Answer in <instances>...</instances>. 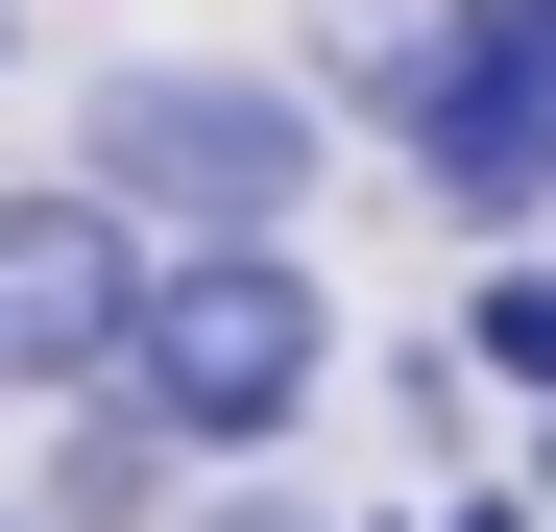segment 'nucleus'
<instances>
[{
	"label": "nucleus",
	"mask_w": 556,
	"mask_h": 532,
	"mask_svg": "<svg viewBox=\"0 0 556 532\" xmlns=\"http://www.w3.org/2000/svg\"><path fill=\"white\" fill-rule=\"evenodd\" d=\"M73 169L146 218V242H315L339 194V122H315V73H73Z\"/></svg>",
	"instance_id": "f257e3e1"
},
{
	"label": "nucleus",
	"mask_w": 556,
	"mask_h": 532,
	"mask_svg": "<svg viewBox=\"0 0 556 532\" xmlns=\"http://www.w3.org/2000/svg\"><path fill=\"white\" fill-rule=\"evenodd\" d=\"M122 388L194 435V460H291L315 388H339V291H315V242H169V291L122 339Z\"/></svg>",
	"instance_id": "f03ea898"
},
{
	"label": "nucleus",
	"mask_w": 556,
	"mask_h": 532,
	"mask_svg": "<svg viewBox=\"0 0 556 532\" xmlns=\"http://www.w3.org/2000/svg\"><path fill=\"white\" fill-rule=\"evenodd\" d=\"M388 169H412L459 242H532V218H556V0H459V49L412 73Z\"/></svg>",
	"instance_id": "7ed1b4c3"
},
{
	"label": "nucleus",
	"mask_w": 556,
	"mask_h": 532,
	"mask_svg": "<svg viewBox=\"0 0 556 532\" xmlns=\"http://www.w3.org/2000/svg\"><path fill=\"white\" fill-rule=\"evenodd\" d=\"M146 291H169V242L98 194V169H25V194H0V411H49V388H122Z\"/></svg>",
	"instance_id": "20e7f679"
},
{
	"label": "nucleus",
	"mask_w": 556,
	"mask_h": 532,
	"mask_svg": "<svg viewBox=\"0 0 556 532\" xmlns=\"http://www.w3.org/2000/svg\"><path fill=\"white\" fill-rule=\"evenodd\" d=\"M194 484H218V460H194L146 388H49V411H25V532H169Z\"/></svg>",
	"instance_id": "39448f33"
},
{
	"label": "nucleus",
	"mask_w": 556,
	"mask_h": 532,
	"mask_svg": "<svg viewBox=\"0 0 556 532\" xmlns=\"http://www.w3.org/2000/svg\"><path fill=\"white\" fill-rule=\"evenodd\" d=\"M435 49H459V0H291V73H315V122H339V145H388Z\"/></svg>",
	"instance_id": "423d86ee"
},
{
	"label": "nucleus",
	"mask_w": 556,
	"mask_h": 532,
	"mask_svg": "<svg viewBox=\"0 0 556 532\" xmlns=\"http://www.w3.org/2000/svg\"><path fill=\"white\" fill-rule=\"evenodd\" d=\"M459 388L556 411V266H484V291H459Z\"/></svg>",
	"instance_id": "0eeeda50"
},
{
	"label": "nucleus",
	"mask_w": 556,
	"mask_h": 532,
	"mask_svg": "<svg viewBox=\"0 0 556 532\" xmlns=\"http://www.w3.org/2000/svg\"><path fill=\"white\" fill-rule=\"evenodd\" d=\"M169 532H315V508H291V484H266V460H218V484H194V508H169Z\"/></svg>",
	"instance_id": "6e6552de"
},
{
	"label": "nucleus",
	"mask_w": 556,
	"mask_h": 532,
	"mask_svg": "<svg viewBox=\"0 0 556 532\" xmlns=\"http://www.w3.org/2000/svg\"><path fill=\"white\" fill-rule=\"evenodd\" d=\"M363 532H532V484H459V508H363Z\"/></svg>",
	"instance_id": "1a4fd4ad"
},
{
	"label": "nucleus",
	"mask_w": 556,
	"mask_h": 532,
	"mask_svg": "<svg viewBox=\"0 0 556 532\" xmlns=\"http://www.w3.org/2000/svg\"><path fill=\"white\" fill-rule=\"evenodd\" d=\"M532 532H556V411H532Z\"/></svg>",
	"instance_id": "9d476101"
},
{
	"label": "nucleus",
	"mask_w": 556,
	"mask_h": 532,
	"mask_svg": "<svg viewBox=\"0 0 556 532\" xmlns=\"http://www.w3.org/2000/svg\"><path fill=\"white\" fill-rule=\"evenodd\" d=\"M0 73H25V0H0Z\"/></svg>",
	"instance_id": "9b49d317"
},
{
	"label": "nucleus",
	"mask_w": 556,
	"mask_h": 532,
	"mask_svg": "<svg viewBox=\"0 0 556 532\" xmlns=\"http://www.w3.org/2000/svg\"><path fill=\"white\" fill-rule=\"evenodd\" d=\"M0 532H25V508H0Z\"/></svg>",
	"instance_id": "f8f14e48"
}]
</instances>
